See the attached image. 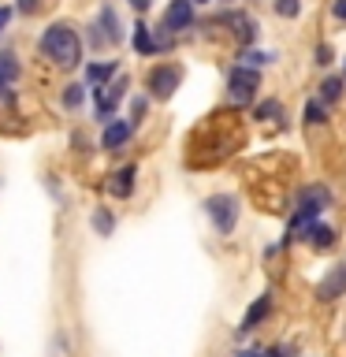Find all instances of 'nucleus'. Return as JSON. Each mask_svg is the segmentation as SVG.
<instances>
[{
    "label": "nucleus",
    "instance_id": "nucleus-23",
    "mask_svg": "<svg viewBox=\"0 0 346 357\" xmlns=\"http://www.w3.org/2000/svg\"><path fill=\"white\" fill-rule=\"evenodd\" d=\"M242 60H246V67H253V71H257V67H261V63H268L272 56H264V52H246Z\"/></svg>",
    "mask_w": 346,
    "mask_h": 357
},
{
    "label": "nucleus",
    "instance_id": "nucleus-21",
    "mask_svg": "<svg viewBox=\"0 0 346 357\" xmlns=\"http://www.w3.org/2000/svg\"><path fill=\"white\" fill-rule=\"evenodd\" d=\"M279 100H264V105H257V119H276L279 116Z\"/></svg>",
    "mask_w": 346,
    "mask_h": 357
},
{
    "label": "nucleus",
    "instance_id": "nucleus-24",
    "mask_svg": "<svg viewBox=\"0 0 346 357\" xmlns=\"http://www.w3.org/2000/svg\"><path fill=\"white\" fill-rule=\"evenodd\" d=\"M317 63H320V67L331 63V49H328V45H320V49H317Z\"/></svg>",
    "mask_w": 346,
    "mask_h": 357
},
{
    "label": "nucleus",
    "instance_id": "nucleus-5",
    "mask_svg": "<svg viewBox=\"0 0 346 357\" xmlns=\"http://www.w3.org/2000/svg\"><path fill=\"white\" fill-rule=\"evenodd\" d=\"M339 298H346V264L328 268V275L317 283V301L331 305V301H339Z\"/></svg>",
    "mask_w": 346,
    "mask_h": 357
},
{
    "label": "nucleus",
    "instance_id": "nucleus-10",
    "mask_svg": "<svg viewBox=\"0 0 346 357\" xmlns=\"http://www.w3.org/2000/svg\"><path fill=\"white\" fill-rule=\"evenodd\" d=\"M123 89H127V78H116L105 93L97 97V108H100V116H112V108H116V100L123 97Z\"/></svg>",
    "mask_w": 346,
    "mask_h": 357
},
{
    "label": "nucleus",
    "instance_id": "nucleus-27",
    "mask_svg": "<svg viewBox=\"0 0 346 357\" xmlns=\"http://www.w3.org/2000/svg\"><path fill=\"white\" fill-rule=\"evenodd\" d=\"M149 4H153V0H130L134 11H149Z\"/></svg>",
    "mask_w": 346,
    "mask_h": 357
},
{
    "label": "nucleus",
    "instance_id": "nucleus-2",
    "mask_svg": "<svg viewBox=\"0 0 346 357\" xmlns=\"http://www.w3.org/2000/svg\"><path fill=\"white\" fill-rule=\"evenodd\" d=\"M205 212H209L212 227H216L220 234H231L234 223H239V197H231V194H212V197L205 201Z\"/></svg>",
    "mask_w": 346,
    "mask_h": 357
},
{
    "label": "nucleus",
    "instance_id": "nucleus-15",
    "mask_svg": "<svg viewBox=\"0 0 346 357\" xmlns=\"http://www.w3.org/2000/svg\"><path fill=\"white\" fill-rule=\"evenodd\" d=\"M343 78H324V82H320V100H324V105H335V100H339L343 97Z\"/></svg>",
    "mask_w": 346,
    "mask_h": 357
},
{
    "label": "nucleus",
    "instance_id": "nucleus-20",
    "mask_svg": "<svg viewBox=\"0 0 346 357\" xmlns=\"http://www.w3.org/2000/svg\"><path fill=\"white\" fill-rule=\"evenodd\" d=\"M301 11V0H276V15H283V19H294Z\"/></svg>",
    "mask_w": 346,
    "mask_h": 357
},
{
    "label": "nucleus",
    "instance_id": "nucleus-32",
    "mask_svg": "<svg viewBox=\"0 0 346 357\" xmlns=\"http://www.w3.org/2000/svg\"><path fill=\"white\" fill-rule=\"evenodd\" d=\"M343 82H346V75H343Z\"/></svg>",
    "mask_w": 346,
    "mask_h": 357
},
{
    "label": "nucleus",
    "instance_id": "nucleus-30",
    "mask_svg": "<svg viewBox=\"0 0 346 357\" xmlns=\"http://www.w3.org/2000/svg\"><path fill=\"white\" fill-rule=\"evenodd\" d=\"M268 357H283V350H272V354H268Z\"/></svg>",
    "mask_w": 346,
    "mask_h": 357
},
{
    "label": "nucleus",
    "instance_id": "nucleus-4",
    "mask_svg": "<svg viewBox=\"0 0 346 357\" xmlns=\"http://www.w3.org/2000/svg\"><path fill=\"white\" fill-rule=\"evenodd\" d=\"M179 82H183V71H179V67H172V63L153 67L149 78H145V86H149V93H153L156 100H167V97L179 89Z\"/></svg>",
    "mask_w": 346,
    "mask_h": 357
},
{
    "label": "nucleus",
    "instance_id": "nucleus-13",
    "mask_svg": "<svg viewBox=\"0 0 346 357\" xmlns=\"http://www.w3.org/2000/svg\"><path fill=\"white\" fill-rule=\"evenodd\" d=\"M134 49H138L142 56L156 52V38L149 33V26H142V22H138V26H134Z\"/></svg>",
    "mask_w": 346,
    "mask_h": 357
},
{
    "label": "nucleus",
    "instance_id": "nucleus-12",
    "mask_svg": "<svg viewBox=\"0 0 346 357\" xmlns=\"http://www.w3.org/2000/svg\"><path fill=\"white\" fill-rule=\"evenodd\" d=\"M227 22L234 26V33H239V41H253L257 38V22L250 15H239V11H234V15H227Z\"/></svg>",
    "mask_w": 346,
    "mask_h": 357
},
{
    "label": "nucleus",
    "instance_id": "nucleus-22",
    "mask_svg": "<svg viewBox=\"0 0 346 357\" xmlns=\"http://www.w3.org/2000/svg\"><path fill=\"white\" fill-rule=\"evenodd\" d=\"M63 105H67V108H78V105H82V86H67Z\"/></svg>",
    "mask_w": 346,
    "mask_h": 357
},
{
    "label": "nucleus",
    "instance_id": "nucleus-8",
    "mask_svg": "<svg viewBox=\"0 0 346 357\" xmlns=\"http://www.w3.org/2000/svg\"><path fill=\"white\" fill-rule=\"evenodd\" d=\"M306 242L317 253H324V250H331V245H335V231L328 227V223H313V227H306Z\"/></svg>",
    "mask_w": 346,
    "mask_h": 357
},
{
    "label": "nucleus",
    "instance_id": "nucleus-25",
    "mask_svg": "<svg viewBox=\"0 0 346 357\" xmlns=\"http://www.w3.org/2000/svg\"><path fill=\"white\" fill-rule=\"evenodd\" d=\"M41 8V0H19V11H27V15H30V11H38Z\"/></svg>",
    "mask_w": 346,
    "mask_h": 357
},
{
    "label": "nucleus",
    "instance_id": "nucleus-11",
    "mask_svg": "<svg viewBox=\"0 0 346 357\" xmlns=\"http://www.w3.org/2000/svg\"><path fill=\"white\" fill-rule=\"evenodd\" d=\"M130 142V123H112V127L105 130V138H100V145H105V149H119V145H127Z\"/></svg>",
    "mask_w": 346,
    "mask_h": 357
},
{
    "label": "nucleus",
    "instance_id": "nucleus-7",
    "mask_svg": "<svg viewBox=\"0 0 346 357\" xmlns=\"http://www.w3.org/2000/svg\"><path fill=\"white\" fill-rule=\"evenodd\" d=\"M268 309H272V294H261L250 309H246V317H242V328H239V331H242V335H250V331L257 328V324H261V320L268 317Z\"/></svg>",
    "mask_w": 346,
    "mask_h": 357
},
{
    "label": "nucleus",
    "instance_id": "nucleus-17",
    "mask_svg": "<svg viewBox=\"0 0 346 357\" xmlns=\"http://www.w3.org/2000/svg\"><path fill=\"white\" fill-rule=\"evenodd\" d=\"M100 26L108 30L105 38H108L112 45H116V41H123V33H119V22H116V11H112V8H105V11H100Z\"/></svg>",
    "mask_w": 346,
    "mask_h": 357
},
{
    "label": "nucleus",
    "instance_id": "nucleus-9",
    "mask_svg": "<svg viewBox=\"0 0 346 357\" xmlns=\"http://www.w3.org/2000/svg\"><path fill=\"white\" fill-rule=\"evenodd\" d=\"M134 175H138V167H134V164H127L123 172H116V175H112L108 190H112L116 197H130V190H134Z\"/></svg>",
    "mask_w": 346,
    "mask_h": 357
},
{
    "label": "nucleus",
    "instance_id": "nucleus-3",
    "mask_svg": "<svg viewBox=\"0 0 346 357\" xmlns=\"http://www.w3.org/2000/svg\"><path fill=\"white\" fill-rule=\"evenodd\" d=\"M257 89H261V75L253 71V67H234L227 75V93L234 105H250L257 97Z\"/></svg>",
    "mask_w": 346,
    "mask_h": 357
},
{
    "label": "nucleus",
    "instance_id": "nucleus-19",
    "mask_svg": "<svg viewBox=\"0 0 346 357\" xmlns=\"http://www.w3.org/2000/svg\"><path fill=\"white\" fill-rule=\"evenodd\" d=\"M306 119L309 123H328V108H324V100H309V105H306Z\"/></svg>",
    "mask_w": 346,
    "mask_h": 357
},
{
    "label": "nucleus",
    "instance_id": "nucleus-6",
    "mask_svg": "<svg viewBox=\"0 0 346 357\" xmlns=\"http://www.w3.org/2000/svg\"><path fill=\"white\" fill-rule=\"evenodd\" d=\"M194 22V0H172L164 11V30H186Z\"/></svg>",
    "mask_w": 346,
    "mask_h": 357
},
{
    "label": "nucleus",
    "instance_id": "nucleus-1",
    "mask_svg": "<svg viewBox=\"0 0 346 357\" xmlns=\"http://www.w3.org/2000/svg\"><path fill=\"white\" fill-rule=\"evenodd\" d=\"M41 49H45V56H49L52 63H60V67H78V60H82L78 33L67 26V22H52V26L45 30Z\"/></svg>",
    "mask_w": 346,
    "mask_h": 357
},
{
    "label": "nucleus",
    "instance_id": "nucleus-31",
    "mask_svg": "<svg viewBox=\"0 0 346 357\" xmlns=\"http://www.w3.org/2000/svg\"><path fill=\"white\" fill-rule=\"evenodd\" d=\"M197 4H205V0H197Z\"/></svg>",
    "mask_w": 346,
    "mask_h": 357
},
{
    "label": "nucleus",
    "instance_id": "nucleus-26",
    "mask_svg": "<svg viewBox=\"0 0 346 357\" xmlns=\"http://www.w3.org/2000/svg\"><path fill=\"white\" fill-rule=\"evenodd\" d=\"M331 11H335V19H343V22H346V0H335Z\"/></svg>",
    "mask_w": 346,
    "mask_h": 357
},
{
    "label": "nucleus",
    "instance_id": "nucleus-18",
    "mask_svg": "<svg viewBox=\"0 0 346 357\" xmlns=\"http://www.w3.org/2000/svg\"><path fill=\"white\" fill-rule=\"evenodd\" d=\"M93 227H97V234H112L116 220H112V212H108V208H97V212H93Z\"/></svg>",
    "mask_w": 346,
    "mask_h": 357
},
{
    "label": "nucleus",
    "instance_id": "nucleus-14",
    "mask_svg": "<svg viewBox=\"0 0 346 357\" xmlns=\"http://www.w3.org/2000/svg\"><path fill=\"white\" fill-rule=\"evenodd\" d=\"M112 75H116V63H89V67H86V82H89V86H100V82H105V78H112Z\"/></svg>",
    "mask_w": 346,
    "mask_h": 357
},
{
    "label": "nucleus",
    "instance_id": "nucleus-28",
    "mask_svg": "<svg viewBox=\"0 0 346 357\" xmlns=\"http://www.w3.org/2000/svg\"><path fill=\"white\" fill-rule=\"evenodd\" d=\"M8 19H11V8H0V30L8 26Z\"/></svg>",
    "mask_w": 346,
    "mask_h": 357
},
{
    "label": "nucleus",
    "instance_id": "nucleus-16",
    "mask_svg": "<svg viewBox=\"0 0 346 357\" xmlns=\"http://www.w3.org/2000/svg\"><path fill=\"white\" fill-rule=\"evenodd\" d=\"M19 78V63L11 52H0V89H4V82H15Z\"/></svg>",
    "mask_w": 346,
    "mask_h": 357
},
{
    "label": "nucleus",
    "instance_id": "nucleus-29",
    "mask_svg": "<svg viewBox=\"0 0 346 357\" xmlns=\"http://www.w3.org/2000/svg\"><path fill=\"white\" fill-rule=\"evenodd\" d=\"M242 357H268V354H261V350H246Z\"/></svg>",
    "mask_w": 346,
    "mask_h": 357
}]
</instances>
